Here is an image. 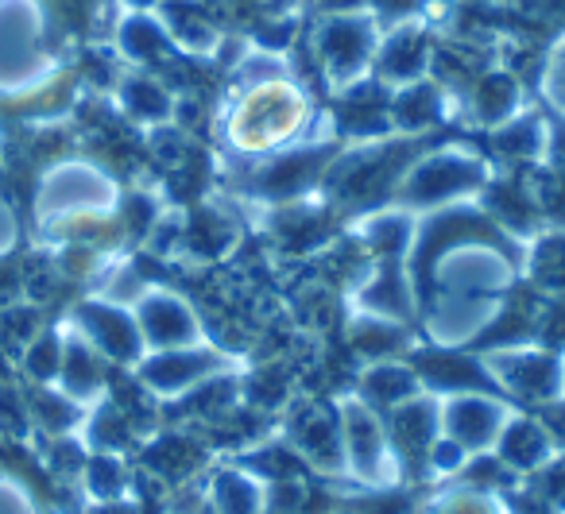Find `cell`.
Here are the masks:
<instances>
[{"mask_svg":"<svg viewBox=\"0 0 565 514\" xmlns=\"http://www.w3.org/2000/svg\"><path fill=\"white\" fill-rule=\"evenodd\" d=\"M341 452L345 468L369 488H387L399 480V452H395L387 429L361 403H349L341 414Z\"/></svg>","mask_w":565,"mask_h":514,"instance_id":"cell-1","label":"cell"},{"mask_svg":"<svg viewBox=\"0 0 565 514\" xmlns=\"http://www.w3.org/2000/svg\"><path fill=\"white\" fill-rule=\"evenodd\" d=\"M508 421L511 418L503 414V406H495L492 398L461 395V398H449L438 426H441V433L454 437L461 449H488V445L500 441Z\"/></svg>","mask_w":565,"mask_h":514,"instance_id":"cell-2","label":"cell"},{"mask_svg":"<svg viewBox=\"0 0 565 514\" xmlns=\"http://www.w3.org/2000/svg\"><path fill=\"white\" fill-rule=\"evenodd\" d=\"M271 495L264 480L241 468H221L210 483V511L213 514H267Z\"/></svg>","mask_w":565,"mask_h":514,"instance_id":"cell-3","label":"cell"},{"mask_svg":"<svg viewBox=\"0 0 565 514\" xmlns=\"http://www.w3.org/2000/svg\"><path fill=\"white\" fill-rule=\"evenodd\" d=\"M495 445H500V460L508 468H515V472H534V468H542L554 457V445H550L546 429H539L526 418L508 421Z\"/></svg>","mask_w":565,"mask_h":514,"instance_id":"cell-4","label":"cell"},{"mask_svg":"<svg viewBox=\"0 0 565 514\" xmlns=\"http://www.w3.org/2000/svg\"><path fill=\"white\" fill-rule=\"evenodd\" d=\"M503 387L519 390L526 398H550L557 390V364L554 360H539V356H523V360H508L500 367Z\"/></svg>","mask_w":565,"mask_h":514,"instance_id":"cell-5","label":"cell"},{"mask_svg":"<svg viewBox=\"0 0 565 514\" xmlns=\"http://www.w3.org/2000/svg\"><path fill=\"white\" fill-rule=\"evenodd\" d=\"M202 372H205V356H194V352H163V356H156L143 367V379H148V387L171 395V390L190 387Z\"/></svg>","mask_w":565,"mask_h":514,"instance_id":"cell-6","label":"cell"},{"mask_svg":"<svg viewBox=\"0 0 565 514\" xmlns=\"http://www.w3.org/2000/svg\"><path fill=\"white\" fill-rule=\"evenodd\" d=\"M143 329H148L151 341H159V344H179L194 336V321H190V313L182 310L174 298H151V302L143 306Z\"/></svg>","mask_w":565,"mask_h":514,"instance_id":"cell-7","label":"cell"},{"mask_svg":"<svg viewBox=\"0 0 565 514\" xmlns=\"http://www.w3.org/2000/svg\"><path fill=\"white\" fill-rule=\"evenodd\" d=\"M426 514H511V511L488 488H446L426 503Z\"/></svg>","mask_w":565,"mask_h":514,"instance_id":"cell-8","label":"cell"},{"mask_svg":"<svg viewBox=\"0 0 565 514\" xmlns=\"http://www.w3.org/2000/svg\"><path fill=\"white\" fill-rule=\"evenodd\" d=\"M86 329L94 333V341L102 344L109 356H132L136 349V329L128 325V318H120L117 310H86Z\"/></svg>","mask_w":565,"mask_h":514,"instance_id":"cell-9","label":"cell"},{"mask_svg":"<svg viewBox=\"0 0 565 514\" xmlns=\"http://www.w3.org/2000/svg\"><path fill=\"white\" fill-rule=\"evenodd\" d=\"M86 488L97 503H120V495L128 491V475L120 468L117 457H97L86 464Z\"/></svg>","mask_w":565,"mask_h":514,"instance_id":"cell-10","label":"cell"},{"mask_svg":"<svg viewBox=\"0 0 565 514\" xmlns=\"http://www.w3.org/2000/svg\"><path fill=\"white\" fill-rule=\"evenodd\" d=\"M369 390L384 406H403L415 398V379L407 372H395V367H380V372L369 375Z\"/></svg>","mask_w":565,"mask_h":514,"instance_id":"cell-11","label":"cell"},{"mask_svg":"<svg viewBox=\"0 0 565 514\" xmlns=\"http://www.w3.org/2000/svg\"><path fill=\"white\" fill-rule=\"evenodd\" d=\"M465 464H469V449H461V445L446 433L434 437L430 449H426V468H430L434 475H454V472H461Z\"/></svg>","mask_w":565,"mask_h":514,"instance_id":"cell-12","label":"cell"},{"mask_svg":"<svg viewBox=\"0 0 565 514\" xmlns=\"http://www.w3.org/2000/svg\"><path fill=\"white\" fill-rule=\"evenodd\" d=\"M0 429H9V433H24L28 429L24 406H20V398L9 387H0Z\"/></svg>","mask_w":565,"mask_h":514,"instance_id":"cell-13","label":"cell"},{"mask_svg":"<svg viewBox=\"0 0 565 514\" xmlns=\"http://www.w3.org/2000/svg\"><path fill=\"white\" fill-rule=\"evenodd\" d=\"M28 367H32L35 379H51V375L58 372V352L51 341H40L32 352H28Z\"/></svg>","mask_w":565,"mask_h":514,"instance_id":"cell-14","label":"cell"},{"mask_svg":"<svg viewBox=\"0 0 565 514\" xmlns=\"http://www.w3.org/2000/svg\"><path fill=\"white\" fill-rule=\"evenodd\" d=\"M4 244H9V213L0 210V248H4Z\"/></svg>","mask_w":565,"mask_h":514,"instance_id":"cell-15","label":"cell"}]
</instances>
